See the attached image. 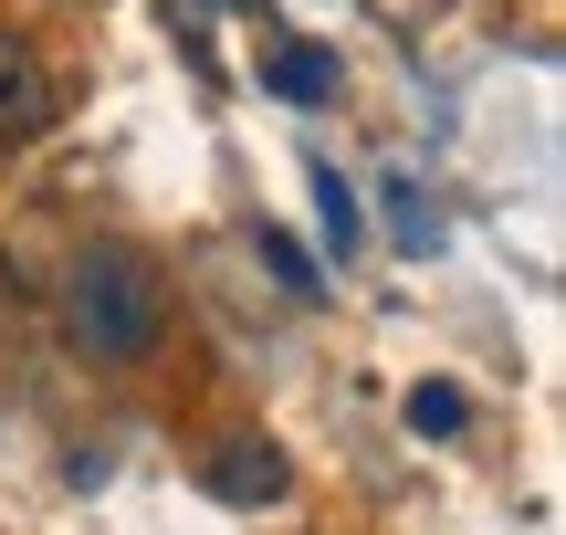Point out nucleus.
<instances>
[{
    "instance_id": "f257e3e1",
    "label": "nucleus",
    "mask_w": 566,
    "mask_h": 535,
    "mask_svg": "<svg viewBox=\"0 0 566 535\" xmlns=\"http://www.w3.org/2000/svg\"><path fill=\"white\" fill-rule=\"evenodd\" d=\"M158 326H168V284H158L147 252H126V242L74 252V273H63V336L84 357H147Z\"/></svg>"
},
{
    "instance_id": "f03ea898",
    "label": "nucleus",
    "mask_w": 566,
    "mask_h": 535,
    "mask_svg": "<svg viewBox=\"0 0 566 535\" xmlns=\"http://www.w3.org/2000/svg\"><path fill=\"white\" fill-rule=\"evenodd\" d=\"M42 126H53V74H42V53L32 42H11L0 32V137H42Z\"/></svg>"
},
{
    "instance_id": "7ed1b4c3",
    "label": "nucleus",
    "mask_w": 566,
    "mask_h": 535,
    "mask_svg": "<svg viewBox=\"0 0 566 535\" xmlns=\"http://www.w3.org/2000/svg\"><path fill=\"white\" fill-rule=\"evenodd\" d=\"M283 452L273 441H221V452H210V494L221 504H283Z\"/></svg>"
},
{
    "instance_id": "20e7f679",
    "label": "nucleus",
    "mask_w": 566,
    "mask_h": 535,
    "mask_svg": "<svg viewBox=\"0 0 566 535\" xmlns=\"http://www.w3.org/2000/svg\"><path fill=\"white\" fill-rule=\"evenodd\" d=\"M336 53L325 42H263V95H283V105H325L336 95Z\"/></svg>"
},
{
    "instance_id": "39448f33",
    "label": "nucleus",
    "mask_w": 566,
    "mask_h": 535,
    "mask_svg": "<svg viewBox=\"0 0 566 535\" xmlns=\"http://www.w3.org/2000/svg\"><path fill=\"white\" fill-rule=\"evenodd\" d=\"M304 189H315V221H325V252H336V263H357V242H367V210H357V189L336 179V168H304Z\"/></svg>"
},
{
    "instance_id": "423d86ee",
    "label": "nucleus",
    "mask_w": 566,
    "mask_h": 535,
    "mask_svg": "<svg viewBox=\"0 0 566 535\" xmlns=\"http://www.w3.org/2000/svg\"><path fill=\"white\" fill-rule=\"evenodd\" d=\"M378 200H388V242H399L409 263H420V252L441 242V210H430V189H420V179L399 168V179H378Z\"/></svg>"
},
{
    "instance_id": "0eeeda50",
    "label": "nucleus",
    "mask_w": 566,
    "mask_h": 535,
    "mask_svg": "<svg viewBox=\"0 0 566 535\" xmlns=\"http://www.w3.org/2000/svg\"><path fill=\"white\" fill-rule=\"evenodd\" d=\"M252 242H263V263H273V284L294 294V305H315V294H325V263H315V252L294 242V231H252Z\"/></svg>"
},
{
    "instance_id": "6e6552de",
    "label": "nucleus",
    "mask_w": 566,
    "mask_h": 535,
    "mask_svg": "<svg viewBox=\"0 0 566 535\" xmlns=\"http://www.w3.org/2000/svg\"><path fill=\"white\" fill-rule=\"evenodd\" d=\"M462 420H472V399L451 389V378H420V389H409V431H420V441H451Z\"/></svg>"
}]
</instances>
